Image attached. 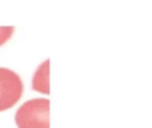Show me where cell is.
<instances>
[{"mask_svg": "<svg viewBox=\"0 0 152 128\" xmlns=\"http://www.w3.org/2000/svg\"><path fill=\"white\" fill-rule=\"evenodd\" d=\"M19 128H50V100L32 99L26 102L15 115Z\"/></svg>", "mask_w": 152, "mask_h": 128, "instance_id": "1", "label": "cell"}, {"mask_svg": "<svg viewBox=\"0 0 152 128\" xmlns=\"http://www.w3.org/2000/svg\"><path fill=\"white\" fill-rule=\"evenodd\" d=\"M23 95V81L16 72L0 67V112L10 110Z\"/></svg>", "mask_w": 152, "mask_h": 128, "instance_id": "2", "label": "cell"}, {"mask_svg": "<svg viewBox=\"0 0 152 128\" xmlns=\"http://www.w3.org/2000/svg\"><path fill=\"white\" fill-rule=\"evenodd\" d=\"M32 88L40 94H50V60H45L32 78Z\"/></svg>", "mask_w": 152, "mask_h": 128, "instance_id": "3", "label": "cell"}, {"mask_svg": "<svg viewBox=\"0 0 152 128\" xmlns=\"http://www.w3.org/2000/svg\"><path fill=\"white\" fill-rule=\"evenodd\" d=\"M15 28L13 27H0V47L4 45L11 39Z\"/></svg>", "mask_w": 152, "mask_h": 128, "instance_id": "4", "label": "cell"}]
</instances>
